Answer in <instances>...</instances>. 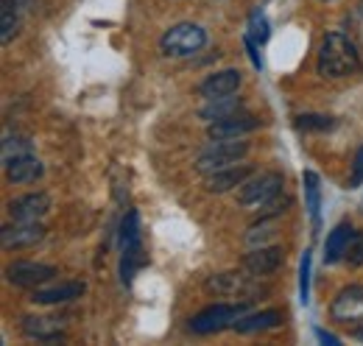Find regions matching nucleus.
<instances>
[{
  "mask_svg": "<svg viewBox=\"0 0 363 346\" xmlns=\"http://www.w3.org/2000/svg\"><path fill=\"white\" fill-rule=\"evenodd\" d=\"M361 65V56H358V48L355 43L341 34V31H330L321 43L318 50V76L324 79H344V76H352Z\"/></svg>",
  "mask_w": 363,
  "mask_h": 346,
  "instance_id": "nucleus-1",
  "label": "nucleus"
},
{
  "mask_svg": "<svg viewBox=\"0 0 363 346\" xmlns=\"http://www.w3.org/2000/svg\"><path fill=\"white\" fill-rule=\"evenodd\" d=\"M246 154H249V143H243L240 137L238 140H213L207 148L199 151L193 168L201 173V176H207V173L224 171V168L238 165Z\"/></svg>",
  "mask_w": 363,
  "mask_h": 346,
  "instance_id": "nucleus-2",
  "label": "nucleus"
},
{
  "mask_svg": "<svg viewBox=\"0 0 363 346\" xmlns=\"http://www.w3.org/2000/svg\"><path fill=\"white\" fill-rule=\"evenodd\" d=\"M207 45V31L196 23H177L171 26L162 40H160V50L165 56H193Z\"/></svg>",
  "mask_w": 363,
  "mask_h": 346,
  "instance_id": "nucleus-3",
  "label": "nucleus"
},
{
  "mask_svg": "<svg viewBox=\"0 0 363 346\" xmlns=\"http://www.w3.org/2000/svg\"><path fill=\"white\" fill-rule=\"evenodd\" d=\"M285 187V176L282 173H260L255 179H246L238 190V204L240 207H266L269 201H274Z\"/></svg>",
  "mask_w": 363,
  "mask_h": 346,
  "instance_id": "nucleus-4",
  "label": "nucleus"
},
{
  "mask_svg": "<svg viewBox=\"0 0 363 346\" xmlns=\"http://www.w3.org/2000/svg\"><path fill=\"white\" fill-rule=\"evenodd\" d=\"M249 302H240V304H210L204 307L201 313H196L190 318V330L196 335H213V333H221L227 327H235V321L243 316Z\"/></svg>",
  "mask_w": 363,
  "mask_h": 346,
  "instance_id": "nucleus-5",
  "label": "nucleus"
},
{
  "mask_svg": "<svg viewBox=\"0 0 363 346\" xmlns=\"http://www.w3.org/2000/svg\"><path fill=\"white\" fill-rule=\"evenodd\" d=\"M53 277H56V268L53 265L31 262V260H20V262H11L6 268V279L11 285H17V288H43Z\"/></svg>",
  "mask_w": 363,
  "mask_h": 346,
  "instance_id": "nucleus-6",
  "label": "nucleus"
},
{
  "mask_svg": "<svg viewBox=\"0 0 363 346\" xmlns=\"http://www.w3.org/2000/svg\"><path fill=\"white\" fill-rule=\"evenodd\" d=\"M204 291L216 294V296H235L240 302H255L252 296H257V285H252L240 274H213L204 282Z\"/></svg>",
  "mask_w": 363,
  "mask_h": 346,
  "instance_id": "nucleus-7",
  "label": "nucleus"
},
{
  "mask_svg": "<svg viewBox=\"0 0 363 346\" xmlns=\"http://www.w3.org/2000/svg\"><path fill=\"white\" fill-rule=\"evenodd\" d=\"M330 316L338 324H361L363 321V285H350L338 291L330 304Z\"/></svg>",
  "mask_w": 363,
  "mask_h": 346,
  "instance_id": "nucleus-8",
  "label": "nucleus"
},
{
  "mask_svg": "<svg viewBox=\"0 0 363 346\" xmlns=\"http://www.w3.org/2000/svg\"><path fill=\"white\" fill-rule=\"evenodd\" d=\"M45 238V226L40 221H14L9 226H3L0 232V243L3 249H26L34 246Z\"/></svg>",
  "mask_w": 363,
  "mask_h": 346,
  "instance_id": "nucleus-9",
  "label": "nucleus"
},
{
  "mask_svg": "<svg viewBox=\"0 0 363 346\" xmlns=\"http://www.w3.org/2000/svg\"><path fill=\"white\" fill-rule=\"evenodd\" d=\"M257 126H260V118H255L249 112H238L224 121H213L207 134H210V140H238V137L255 131Z\"/></svg>",
  "mask_w": 363,
  "mask_h": 346,
  "instance_id": "nucleus-10",
  "label": "nucleus"
},
{
  "mask_svg": "<svg viewBox=\"0 0 363 346\" xmlns=\"http://www.w3.org/2000/svg\"><path fill=\"white\" fill-rule=\"evenodd\" d=\"M243 82L240 70H221V73H213L207 76L201 86H199V95L207 98V101H216V98H227V95H235L238 86Z\"/></svg>",
  "mask_w": 363,
  "mask_h": 346,
  "instance_id": "nucleus-11",
  "label": "nucleus"
},
{
  "mask_svg": "<svg viewBox=\"0 0 363 346\" xmlns=\"http://www.w3.org/2000/svg\"><path fill=\"white\" fill-rule=\"evenodd\" d=\"M48 210H50L48 193H28V196H20L9 204V213L14 221H40L48 216Z\"/></svg>",
  "mask_w": 363,
  "mask_h": 346,
  "instance_id": "nucleus-12",
  "label": "nucleus"
},
{
  "mask_svg": "<svg viewBox=\"0 0 363 346\" xmlns=\"http://www.w3.org/2000/svg\"><path fill=\"white\" fill-rule=\"evenodd\" d=\"M23 333L34 341H59L65 335V318L53 316H26L23 318Z\"/></svg>",
  "mask_w": 363,
  "mask_h": 346,
  "instance_id": "nucleus-13",
  "label": "nucleus"
},
{
  "mask_svg": "<svg viewBox=\"0 0 363 346\" xmlns=\"http://www.w3.org/2000/svg\"><path fill=\"white\" fill-rule=\"evenodd\" d=\"M282 260H285V255H282L279 246H260V249H255L243 257V268L255 277H266V274H274L282 265Z\"/></svg>",
  "mask_w": 363,
  "mask_h": 346,
  "instance_id": "nucleus-14",
  "label": "nucleus"
},
{
  "mask_svg": "<svg viewBox=\"0 0 363 346\" xmlns=\"http://www.w3.org/2000/svg\"><path fill=\"white\" fill-rule=\"evenodd\" d=\"M252 176V165H232L224 171L207 173L204 176V190L207 193H227L232 187H240Z\"/></svg>",
  "mask_w": 363,
  "mask_h": 346,
  "instance_id": "nucleus-15",
  "label": "nucleus"
},
{
  "mask_svg": "<svg viewBox=\"0 0 363 346\" xmlns=\"http://www.w3.org/2000/svg\"><path fill=\"white\" fill-rule=\"evenodd\" d=\"M84 294V282H62L53 288H34L31 302L34 304H62L70 299H79Z\"/></svg>",
  "mask_w": 363,
  "mask_h": 346,
  "instance_id": "nucleus-16",
  "label": "nucleus"
},
{
  "mask_svg": "<svg viewBox=\"0 0 363 346\" xmlns=\"http://www.w3.org/2000/svg\"><path fill=\"white\" fill-rule=\"evenodd\" d=\"M3 168H6L9 182H14V184H31V182H37V179L43 176V171H45L43 162H40L34 154H28V157H17V160L6 162Z\"/></svg>",
  "mask_w": 363,
  "mask_h": 346,
  "instance_id": "nucleus-17",
  "label": "nucleus"
},
{
  "mask_svg": "<svg viewBox=\"0 0 363 346\" xmlns=\"http://www.w3.org/2000/svg\"><path fill=\"white\" fill-rule=\"evenodd\" d=\"M352 238H355V229H352L350 223H338V226L327 235V243H324V262L333 265V262L347 257V249H350Z\"/></svg>",
  "mask_w": 363,
  "mask_h": 346,
  "instance_id": "nucleus-18",
  "label": "nucleus"
},
{
  "mask_svg": "<svg viewBox=\"0 0 363 346\" xmlns=\"http://www.w3.org/2000/svg\"><path fill=\"white\" fill-rule=\"evenodd\" d=\"M282 324V313L279 310H263V313H255L249 318H238L235 321V333L240 335H252V333H263V330H274Z\"/></svg>",
  "mask_w": 363,
  "mask_h": 346,
  "instance_id": "nucleus-19",
  "label": "nucleus"
},
{
  "mask_svg": "<svg viewBox=\"0 0 363 346\" xmlns=\"http://www.w3.org/2000/svg\"><path fill=\"white\" fill-rule=\"evenodd\" d=\"M238 112H246V106H243V101L240 98H216V101H210L207 106H201L199 109V118H204V121H224V118H232V115H238Z\"/></svg>",
  "mask_w": 363,
  "mask_h": 346,
  "instance_id": "nucleus-20",
  "label": "nucleus"
},
{
  "mask_svg": "<svg viewBox=\"0 0 363 346\" xmlns=\"http://www.w3.org/2000/svg\"><path fill=\"white\" fill-rule=\"evenodd\" d=\"M302 184H305V201H308V213L313 221V229L318 232L321 226V182L313 171L302 173Z\"/></svg>",
  "mask_w": 363,
  "mask_h": 346,
  "instance_id": "nucleus-21",
  "label": "nucleus"
},
{
  "mask_svg": "<svg viewBox=\"0 0 363 346\" xmlns=\"http://www.w3.org/2000/svg\"><path fill=\"white\" fill-rule=\"evenodd\" d=\"M145 249H143V243L140 246H129V249H123V257H121V282L123 285H132V279H135V274L145 265Z\"/></svg>",
  "mask_w": 363,
  "mask_h": 346,
  "instance_id": "nucleus-22",
  "label": "nucleus"
},
{
  "mask_svg": "<svg viewBox=\"0 0 363 346\" xmlns=\"http://www.w3.org/2000/svg\"><path fill=\"white\" fill-rule=\"evenodd\" d=\"M0 43H11V37L17 34L20 17H17V3L14 0H0Z\"/></svg>",
  "mask_w": 363,
  "mask_h": 346,
  "instance_id": "nucleus-23",
  "label": "nucleus"
},
{
  "mask_svg": "<svg viewBox=\"0 0 363 346\" xmlns=\"http://www.w3.org/2000/svg\"><path fill=\"white\" fill-rule=\"evenodd\" d=\"M140 243H143V235H140V216L132 210V213H126L123 223H121V249L140 246Z\"/></svg>",
  "mask_w": 363,
  "mask_h": 346,
  "instance_id": "nucleus-24",
  "label": "nucleus"
},
{
  "mask_svg": "<svg viewBox=\"0 0 363 346\" xmlns=\"http://www.w3.org/2000/svg\"><path fill=\"white\" fill-rule=\"evenodd\" d=\"M246 37H252L257 45L269 43L272 28H269V20H266V14H263L260 9H255V11L249 14V34H246Z\"/></svg>",
  "mask_w": 363,
  "mask_h": 346,
  "instance_id": "nucleus-25",
  "label": "nucleus"
},
{
  "mask_svg": "<svg viewBox=\"0 0 363 346\" xmlns=\"http://www.w3.org/2000/svg\"><path fill=\"white\" fill-rule=\"evenodd\" d=\"M28 154H34L28 140H23V137H6L3 140V165L17 160V157H28Z\"/></svg>",
  "mask_w": 363,
  "mask_h": 346,
  "instance_id": "nucleus-26",
  "label": "nucleus"
},
{
  "mask_svg": "<svg viewBox=\"0 0 363 346\" xmlns=\"http://www.w3.org/2000/svg\"><path fill=\"white\" fill-rule=\"evenodd\" d=\"M335 126L333 123V118H327V115H299L296 118V129L302 131H330Z\"/></svg>",
  "mask_w": 363,
  "mask_h": 346,
  "instance_id": "nucleus-27",
  "label": "nucleus"
},
{
  "mask_svg": "<svg viewBox=\"0 0 363 346\" xmlns=\"http://www.w3.org/2000/svg\"><path fill=\"white\" fill-rule=\"evenodd\" d=\"M299 299L302 304L311 302V252H305L302 265H299Z\"/></svg>",
  "mask_w": 363,
  "mask_h": 346,
  "instance_id": "nucleus-28",
  "label": "nucleus"
},
{
  "mask_svg": "<svg viewBox=\"0 0 363 346\" xmlns=\"http://www.w3.org/2000/svg\"><path fill=\"white\" fill-rule=\"evenodd\" d=\"M347 260H350V265H363V232H355V238L347 249Z\"/></svg>",
  "mask_w": 363,
  "mask_h": 346,
  "instance_id": "nucleus-29",
  "label": "nucleus"
},
{
  "mask_svg": "<svg viewBox=\"0 0 363 346\" xmlns=\"http://www.w3.org/2000/svg\"><path fill=\"white\" fill-rule=\"evenodd\" d=\"M243 45H246V50H249V59H252V65H255L257 70H263V59H260V53H257V43H255L252 37H243Z\"/></svg>",
  "mask_w": 363,
  "mask_h": 346,
  "instance_id": "nucleus-30",
  "label": "nucleus"
},
{
  "mask_svg": "<svg viewBox=\"0 0 363 346\" xmlns=\"http://www.w3.org/2000/svg\"><path fill=\"white\" fill-rule=\"evenodd\" d=\"M361 182H363V148L358 151V160H355V176H352V182H350V184H352V187H358Z\"/></svg>",
  "mask_w": 363,
  "mask_h": 346,
  "instance_id": "nucleus-31",
  "label": "nucleus"
},
{
  "mask_svg": "<svg viewBox=\"0 0 363 346\" xmlns=\"http://www.w3.org/2000/svg\"><path fill=\"white\" fill-rule=\"evenodd\" d=\"M316 338L321 341V344H327V346H341V341H338L333 333H324V330H318V327H316Z\"/></svg>",
  "mask_w": 363,
  "mask_h": 346,
  "instance_id": "nucleus-32",
  "label": "nucleus"
},
{
  "mask_svg": "<svg viewBox=\"0 0 363 346\" xmlns=\"http://www.w3.org/2000/svg\"><path fill=\"white\" fill-rule=\"evenodd\" d=\"M355 338H358V341H363V327H358V330H355Z\"/></svg>",
  "mask_w": 363,
  "mask_h": 346,
  "instance_id": "nucleus-33",
  "label": "nucleus"
}]
</instances>
